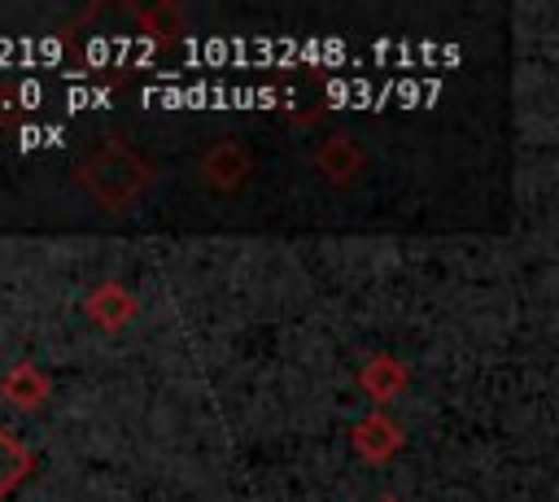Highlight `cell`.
<instances>
[{
  "label": "cell",
  "mask_w": 559,
  "mask_h": 502,
  "mask_svg": "<svg viewBox=\"0 0 559 502\" xmlns=\"http://www.w3.org/2000/svg\"><path fill=\"white\" fill-rule=\"evenodd\" d=\"M157 179V166L148 153H140L135 144H127L122 135H100L79 162H74V183L109 214L131 210L135 201L148 196Z\"/></svg>",
  "instance_id": "cell-1"
},
{
  "label": "cell",
  "mask_w": 559,
  "mask_h": 502,
  "mask_svg": "<svg viewBox=\"0 0 559 502\" xmlns=\"http://www.w3.org/2000/svg\"><path fill=\"white\" fill-rule=\"evenodd\" d=\"M197 170H201V183H205V188H214V192H236V188H245V179L253 175V153H249L236 135H218L214 144L201 148Z\"/></svg>",
  "instance_id": "cell-2"
},
{
  "label": "cell",
  "mask_w": 559,
  "mask_h": 502,
  "mask_svg": "<svg viewBox=\"0 0 559 502\" xmlns=\"http://www.w3.org/2000/svg\"><path fill=\"white\" fill-rule=\"evenodd\" d=\"M349 445H354V454H358L362 463L384 467L389 458H397V454H402L406 432H402V423H397L389 410H367V415L349 428Z\"/></svg>",
  "instance_id": "cell-3"
},
{
  "label": "cell",
  "mask_w": 559,
  "mask_h": 502,
  "mask_svg": "<svg viewBox=\"0 0 559 502\" xmlns=\"http://www.w3.org/2000/svg\"><path fill=\"white\" fill-rule=\"evenodd\" d=\"M83 310H87V319H92L96 327H105V332H122V327L140 314V297H135L122 279H100V284L83 297Z\"/></svg>",
  "instance_id": "cell-4"
},
{
  "label": "cell",
  "mask_w": 559,
  "mask_h": 502,
  "mask_svg": "<svg viewBox=\"0 0 559 502\" xmlns=\"http://www.w3.org/2000/svg\"><path fill=\"white\" fill-rule=\"evenodd\" d=\"M310 166L328 179V183H354L358 175H362V166H367V157H362V148H358V140L354 135H328V140H319V148L310 153Z\"/></svg>",
  "instance_id": "cell-5"
},
{
  "label": "cell",
  "mask_w": 559,
  "mask_h": 502,
  "mask_svg": "<svg viewBox=\"0 0 559 502\" xmlns=\"http://www.w3.org/2000/svg\"><path fill=\"white\" fill-rule=\"evenodd\" d=\"M0 397H4L9 406H17V410H39V406L52 397V375H48L39 362L22 358V362H13V367L0 375Z\"/></svg>",
  "instance_id": "cell-6"
},
{
  "label": "cell",
  "mask_w": 559,
  "mask_h": 502,
  "mask_svg": "<svg viewBox=\"0 0 559 502\" xmlns=\"http://www.w3.org/2000/svg\"><path fill=\"white\" fill-rule=\"evenodd\" d=\"M406 380H411L406 362H402L397 354H389V349L371 354V358L358 367V389H362V393H367L376 406H389L393 397H402Z\"/></svg>",
  "instance_id": "cell-7"
},
{
  "label": "cell",
  "mask_w": 559,
  "mask_h": 502,
  "mask_svg": "<svg viewBox=\"0 0 559 502\" xmlns=\"http://www.w3.org/2000/svg\"><path fill=\"white\" fill-rule=\"evenodd\" d=\"M31 471H35V454H31V445H26L13 428L0 423V502H4Z\"/></svg>",
  "instance_id": "cell-8"
},
{
  "label": "cell",
  "mask_w": 559,
  "mask_h": 502,
  "mask_svg": "<svg viewBox=\"0 0 559 502\" xmlns=\"http://www.w3.org/2000/svg\"><path fill=\"white\" fill-rule=\"evenodd\" d=\"M135 13V22L153 35V39H179L183 31H188V22H183V13L175 9V4H148V9H131Z\"/></svg>",
  "instance_id": "cell-9"
},
{
  "label": "cell",
  "mask_w": 559,
  "mask_h": 502,
  "mask_svg": "<svg viewBox=\"0 0 559 502\" xmlns=\"http://www.w3.org/2000/svg\"><path fill=\"white\" fill-rule=\"evenodd\" d=\"M376 502H402V498H393V493H384V498H376Z\"/></svg>",
  "instance_id": "cell-10"
}]
</instances>
